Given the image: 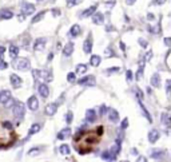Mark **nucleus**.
<instances>
[{"label":"nucleus","mask_w":171,"mask_h":162,"mask_svg":"<svg viewBox=\"0 0 171 162\" xmlns=\"http://www.w3.org/2000/svg\"><path fill=\"white\" fill-rule=\"evenodd\" d=\"M116 138V127L108 119H99L86 127L74 139V146L80 154L100 151L108 149Z\"/></svg>","instance_id":"f257e3e1"},{"label":"nucleus","mask_w":171,"mask_h":162,"mask_svg":"<svg viewBox=\"0 0 171 162\" xmlns=\"http://www.w3.org/2000/svg\"><path fill=\"white\" fill-rule=\"evenodd\" d=\"M18 138L16 123L11 111L0 106V147H10Z\"/></svg>","instance_id":"f03ea898"}]
</instances>
